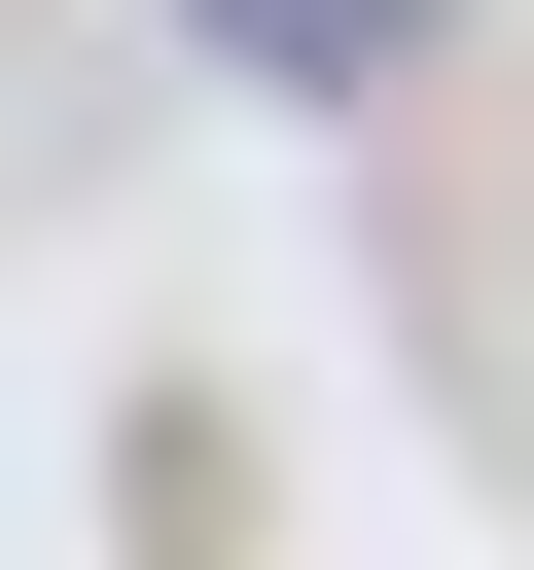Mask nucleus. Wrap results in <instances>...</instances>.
I'll use <instances>...</instances> for the list:
<instances>
[{"mask_svg":"<svg viewBox=\"0 0 534 570\" xmlns=\"http://www.w3.org/2000/svg\"><path fill=\"white\" fill-rule=\"evenodd\" d=\"M178 36H214L249 107H392V71H427V0H178Z\"/></svg>","mask_w":534,"mask_h":570,"instance_id":"f257e3e1","label":"nucleus"}]
</instances>
